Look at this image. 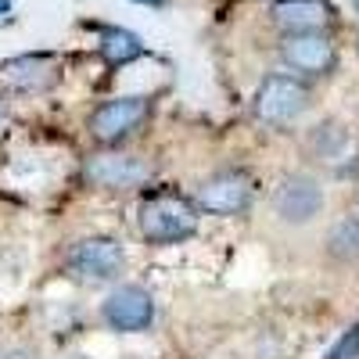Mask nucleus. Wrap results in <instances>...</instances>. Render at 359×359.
Segmentation results:
<instances>
[{
	"label": "nucleus",
	"mask_w": 359,
	"mask_h": 359,
	"mask_svg": "<svg viewBox=\"0 0 359 359\" xmlns=\"http://www.w3.org/2000/svg\"><path fill=\"white\" fill-rule=\"evenodd\" d=\"M0 111H4V101H0Z\"/></svg>",
	"instance_id": "obj_19"
},
{
	"label": "nucleus",
	"mask_w": 359,
	"mask_h": 359,
	"mask_svg": "<svg viewBox=\"0 0 359 359\" xmlns=\"http://www.w3.org/2000/svg\"><path fill=\"white\" fill-rule=\"evenodd\" d=\"M252 198H255V184L241 169H223L216 176H208L198 187V208H205V212H212V216L245 212L252 205Z\"/></svg>",
	"instance_id": "obj_4"
},
{
	"label": "nucleus",
	"mask_w": 359,
	"mask_h": 359,
	"mask_svg": "<svg viewBox=\"0 0 359 359\" xmlns=\"http://www.w3.org/2000/svg\"><path fill=\"white\" fill-rule=\"evenodd\" d=\"M137 223L151 245H180L198 233V208L176 194H155L140 205Z\"/></svg>",
	"instance_id": "obj_1"
},
{
	"label": "nucleus",
	"mask_w": 359,
	"mask_h": 359,
	"mask_svg": "<svg viewBox=\"0 0 359 359\" xmlns=\"http://www.w3.org/2000/svg\"><path fill=\"white\" fill-rule=\"evenodd\" d=\"M0 83L18 94H40L57 83V62L50 54H22L0 65Z\"/></svg>",
	"instance_id": "obj_10"
},
{
	"label": "nucleus",
	"mask_w": 359,
	"mask_h": 359,
	"mask_svg": "<svg viewBox=\"0 0 359 359\" xmlns=\"http://www.w3.org/2000/svg\"><path fill=\"white\" fill-rule=\"evenodd\" d=\"M323 212V187L313 176H284L277 191V216L284 223H309Z\"/></svg>",
	"instance_id": "obj_9"
},
{
	"label": "nucleus",
	"mask_w": 359,
	"mask_h": 359,
	"mask_svg": "<svg viewBox=\"0 0 359 359\" xmlns=\"http://www.w3.org/2000/svg\"><path fill=\"white\" fill-rule=\"evenodd\" d=\"M352 8H355V11H359V0H352Z\"/></svg>",
	"instance_id": "obj_17"
},
{
	"label": "nucleus",
	"mask_w": 359,
	"mask_h": 359,
	"mask_svg": "<svg viewBox=\"0 0 359 359\" xmlns=\"http://www.w3.org/2000/svg\"><path fill=\"white\" fill-rule=\"evenodd\" d=\"M101 316H104V323L111 327V331L140 334L155 320V298H151V291H144L140 284H123V287H115L104 298Z\"/></svg>",
	"instance_id": "obj_5"
},
{
	"label": "nucleus",
	"mask_w": 359,
	"mask_h": 359,
	"mask_svg": "<svg viewBox=\"0 0 359 359\" xmlns=\"http://www.w3.org/2000/svg\"><path fill=\"white\" fill-rule=\"evenodd\" d=\"M147 111H151V104H147L144 97H115V101H104L94 115H90V133H94L97 140L104 144H115L130 137L144 118Z\"/></svg>",
	"instance_id": "obj_8"
},
{
	"label": "nucleus",
	"mask_w": 359,
	"mask_h": 359,
	"mask_svg": "<svg viewBox=\"0 0 359 359\" xmlns=\"http://www.w3.org/2000/svg\"><path fill=\"white\" fill-rule=\"evenodd\" d=\"M65 262L79 280H115L126 266V252L115 237H83L72 245Z\"/></svg>",
	"instance_id": "obj_3"
},
{
	"label": "nucleus",
	"mask_w": 359,
	"mask_h": 359,
	"mask_svg": "<svg viewBox=\"0 0 359 359\" xmlns=\"http://www.w3.org/2000/svg\"><path fill=\"white\" fill-rule=\"evenodd\" d=\"M341 144H345V130H341L338 123L320 126V130H316V137H313V147H316L320 155H334Z\"/></svg>",
	"instance_id": "obj_13"
},
{
	"label": "nucleus",
	"mask_w": 359,
	"mask_h": 359,
	"mask_svg": "<svg viewBox=\"0 0 359 359\" xmlns=\"http://www.w3.org/2000/svg\"><path fill=\"white\" fill-rule=\"evenodd\" d=\"M151 176V165L137 155H94L86 158L83 165V180L90 187H101V191H130L140 187L144 180Z\"/></svg>",
	"instance_id": "obj_7"
},
{
	"label": "nucleus",
	"mask_w": 359,
	"mask_h": 359,
	"mask_svg": "<svg viewBox=\"0 0 359 359\" xmlns=\"http://www.w3.org/2000/svg\"><path fill=\"white\" fill-rule=\"evenodd\" d=\"M133 4H162V0H133Z\"/></svg>",
	"instance_id": "obj_16"
},
{
	"label": "nucleus",
	"mask_w": 359,
	"mask_h": 359,
	"mask_svg": "<svg viewBox=\"0 0 359 359\" xmlns=\"http://www.w3.org/2000/svg\"><path fill=\"white\" fill-rule=\"evenodd\" d=\"M280 57L284 65L302 72V76H327L334 69L338 54L334 43L323 29H309V33H284L280 40Z\"/></svg>",
	"instance_id": "obj_6"
},
{
	"label": "nucleus",
	"mask_w": 359,
	"mask_h": 359,
	"mask_svg": "<svg viewBox=\"0 0 359 359\" xmlns=\"http://www.w3.org/2000/svg\"><path fill=\"white\" fill-rule=\"evenodd\" d=\"M72 359H86V355H72Z\"/></svg>",
	"instance_id": "obj_18"
},
{
	"label": "nucleus",
	"mask_w": 359,
	"mask_h": 359,
	"mask_svg": "<svg viewBox=\"0 0 359 359\" xmlns=\"http://www.w3.org/2000/svg\"><path fill=\"white\" fill-rule=\"evenodd\" d=\"M273 18L284 33H309V29L331 25V8L323 0H280L273 8Z\"/></svg>",
	"instance_id": "obj_11"
},
{
	"label": "nucleus",
	"mask_w": 359,
	"mask_h": 359,
	"mask_svg": "<svg viewBox=\"0 0 359 359\" xmlns=\"http://www.w3.org/2000/svg\"><path fill=\"white\" fill-rule=\"evenodd\" d=\"M97 50L108 65H130L144 54V43H140L137 33H130V29H104Z\"/></svg>",
	"instance_id": "obj_12"
},
{
	"label": "nucleus",
	"mask_w": 359,
	"mask_h": 359,
	"mask_svg": "<svg viewBox=\"0 0 359 359\" xmlns=\"http://www.w3.org/2000/svg\"><path fill=\"white\" fill-rule=\"evenodd\" d=\"M4 359H36L33 352H25V348H15V352H8Z\"/></svg>",
	"instance_id": "obj_14"
},
{
	"label": "nucleus",
	"mask_w": 359,
	"mask_h": 359,
	"mask_svg": "<svg viewBox=\"0 0 359 359\" xmlns=\"http://www.w3.org/2000/svg\"><path fill=\"white\" fill-rule=\"evenodd\" d=\"M252 108L259 115V123L287 126L294 118H302V111L309 108V86L294 76H266L255 90Z\"/></svg>",
	"instance_id": "obj_2"
},
{
	"label": "nucleus",
	"mask_w": 359,
	"mask_h": 359,
	"mask_svg": "<svg viewBox=\"0 0 359 359\" xmlns=\"http://www.w3.org/2000/svg\"><path fill=\"white\" fill-rule=\"evenodd\" d=\"M11 11V0H0V15H8Z\"/></svg>",
	"instance_id": "obj_15"
}]
</instances>
